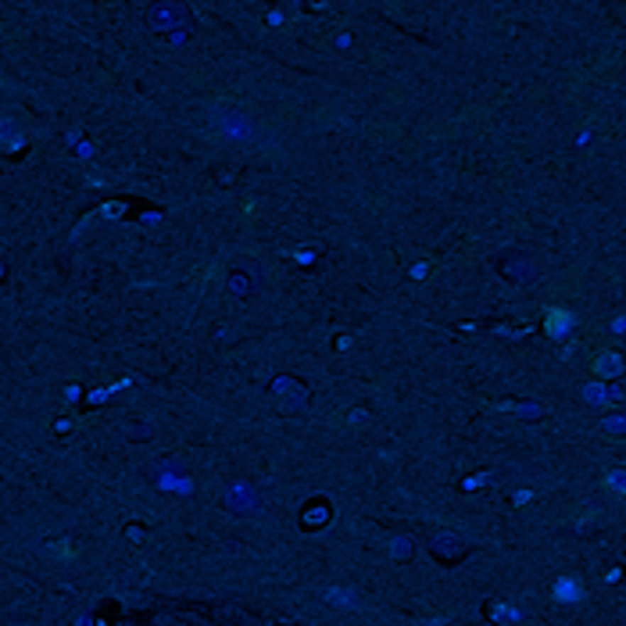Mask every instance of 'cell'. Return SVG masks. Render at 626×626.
Returning <instances> with one entry per match:
<instances>
[{"label": "cell", "instance_id": "6da1fadb", "mask_svg": "<svg viewBox=\"0 0 626 626\" xmlns=\"http://www.w3.org/2000/svg\"><path fill=\"white\" fill-rule=\"evenodd\" d=\"M215 126H219V133L229 136L233 143H251V140H254V122H251L247 115H240V111H219V115H215Z\"/></svg>", "mask_w": 626, "mask_h": 626}, {"label": "cell", "instance_id": "7a4b0ae2", "mask_svg": "<svg viewBox=\"0 0 626 626\" xmlns=\"http://www.w3.org/2000/svg\"><path fill=\"white\" fill-rule=\"evenodd\" d=\"M544 329H548V336H566L573 329V315L562 312V308H555V312L544 315Z\"/></svg>", "mask_w": 626, "mask_h": 626}, {"label": "cell", "instance_id": "3957f363", "mask_svg": "<svg viewBox=\"0 0 626 626\" xmlns=\"http://www.w3.org/2000/svg\"><path fill=\"white\" fill-rule=\"evenodd\" d=\"M580 598H583V587H580L576 580H569V576H566V580H559V583H555V601H562V605H576Z\"/></svg>", "mask_w": 626, "mask_h": 626}, {"label": "cell", "instance_id": "277c9868", "mask_svg": "<svg viewBox=\"0 0 626 626\" xmlns=\"http://www.w3.org/2000/svg\"><path fill=\"white\" fill-rule=\"evenodd\" d=\"M0 147H22V133L11 119L0 115Z\"/></svg>", "mask_w": 626, "mask_h": 626}, {"label": "cell", "instance_id": "5b68a950", "mask_svg": "<svg viewBox=\"0 0 626 626\" xmlns=\"http://www.w3.org/2000/svg\"><path fill=\"white\" fill-rule=\"evenodd\" d=\"M594 369H598L601 376H619L622 362H619V354H605V358H598V362H594Z\"/></svg>", "mask_w": 626, "mask_h": 626}, {"label": "cell", "instance_id": "8992f818", "mask_svg": "<svg viewBox=\"0 0 626 626\" xmlns=\"http://www.w3.org/2000/svg\"><path fill=\"white\" fill-rule=\"evenodd\" d=\"M326 598H329V605H336V608H347V605H354L347 591H326Z\"/></svg>", "mask_w": 626, "mask_h": 626}, {"label": "cell", "instance_id": "52a82bcc", "mask_svg": "<svg viewBox=\"0 0 626 626\" xmlns=\"http://www.w3.org/2000/svg\"><path fill=\"white\" fill-rule=\"evenodd\" d=\"M583 394H587V397H591L594 405H605V397H608V394H605V387H587Z\"/></svg>", "mask_w": 626, "mask_h": 626}, {"label": "cell", "instance_id": "ba28073f", "mask_svg": "<svg viewBox=\"0 0 626 626\" xmlns=\"http://www.w3.org/2000/svg\"><path fill=\"white\" fill-rule=\"evenodd\" d=\"M608 483H612V490L619 494V490H622V473H612V480H608Z\"/></svg>", "mask_w": 626, "mask_h": 626}]
</instances>
